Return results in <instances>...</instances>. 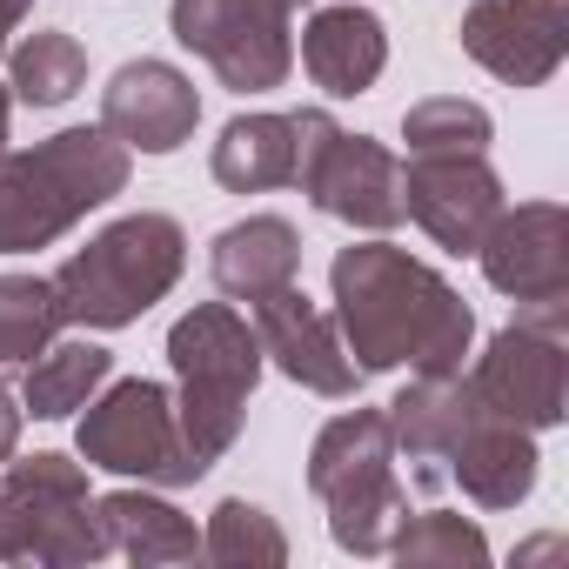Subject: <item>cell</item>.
<instances>
[{
	"instance_id": "obj_12",
	"label": "cell",
	"mask_w": 569,
	"mask_h": 569,
	"mask_svg": "<svg viewBox=\"0 0 569 569\" xmlns=\"http://www.w3.org/2000/svg\"><path fill=\"white\" fill-rule=\"evenodd\" d=\"M502 208L509 201L489 154H409L402 168V214L449 254H476Z\"/></svg>"
},
{
	"instance_id": "obj_28",
	"label": "cell",
	"mask_w": 569,
	"mask_h": 569,
	"mask_svg": "<svg viewBox=\"0 0 569 569\" xmlns=\"http://www.w3.org/2000/svg\"><path fill=\"white\" fill-rule=\"evenodd\" d=\"M21 422H28V409L8 396V382H0V462H8V456L21 449Z\"/></svg>"
},
{
	"instance_id": "obj_11",
	"label": "cell",
	"mask_w": 569,
	"mask_h": 569,
	"mask_svg": "<svg viewBox=\"0 0 569 569\" xmlns=\"http://www.w3.org/2000/svg\"><path fill=\"white\" fill-rule=\"evenodd\" d=\"M482 274L516 309H569V208L522 201L502 208L482 234Z\"/></svg>"
},
{
	"instance_id": "obj_30",
	"label": "cell",
	"mask_w": 569,
	"mask_h": 569,
	"mask_svg": "<svg viewBox=\"0 0 569 569\" xmlns=\"http://www.w3.org/2000/svg\"><path fill=\"white\" fill-rule=\"evenodd\" d=\"M8 121H14V94L0 88V154H8Z\"/></svg>"
},
{
	"instance_id": "obj_29",
	"label": "cell",
	"mask_w": 569,
	"mask_h": 569,
	"mask_svg": "<svg viewBox=\"0 0 569 569\" xmlns=\"http://www.w3.org/2000/svg\"><path fill=\"white\" fill-rule=\"evenodd\" d=\"M34 14V0H0V54H8V34Z\"/></svg>"
},
{
	"instance_id": "obj_18",
	"label": "cell",
	"mask_w": 569,
	"mask_h": 569,
	"mask_svg": "<svg viewBox=\"0 0 569 569\" xmlns=\"http://www.w3.org/2000/svg\"><path fill=\"white\" fill-rule=\"evenodd\" d=\"M302 68L329 101H356L382 81L389 68V28L362 8V0H342V8H316L302 28Z\"/></svg>"
},
{
	"instance_id": "obj_20",
	"label": "cell",
	"mask_w": 569,
	"mask_h": 569,
	"mask_svg": "<svg viewBox=\"0 0 569 569\" xmlns=\"http://www.w3.org/2000/svg\"><path fill=\"white\" fill-rule=\"evenodd\" d=\"M94 509H101L108 549L128 556V562H194V556H201V529H194L168 496H154L148 482H141V489L94 496Z\"/></svg>"
},
{
	"instance_id": "obj_26",
	"label": "cell",
	"mask_w": 569,
	"mask_h": 569,
	"mask_svg": "<svg viewBox=\"0 0 569 569\" xmlns=\"http://www.w3.org/2000/svg\"><path fill=\"white\" fill-rule=\"evenodd\" d=\"M201 556L208 562H289V536H281V522L261 502L228 496V502H214V516L201 529Z\"/></svg>"
},
{
	"instance_id": "obj_10",
	"label": "cell",
	"mask_w": 569,
	"mask_h": 569,
	"mask_svg": "<svg viewBox=\"0 0 569 569\" xmlns=\"http://www.w3.org/2000/svg\"><path fill=\"white\" fill-rule=\"evenodd\" d=\"M289 0H168V28L188 54L214 68L228 94H268L296 68Z\"/></svg>"
},
{
	"instance_id": "obj_13",
	"label": "cell",
	"mask_w": 569,
	"mask_h": 569,
	"mask_svg": "<svg viewBox=\"0 0 569 569\" xmlns=\"http://www.w3.org/2000/svg\"><path fill=\"white\" fill-rule=\"evenodd\" d=\"M248 309H254L248 329L261 342V362H274L296 389L329 396V402H349L362 389V369L349 362L336 316L322 302H309L296 281H289V289H274V296H261V302H248Z\"/></svg>"
},
{
	"instance_id": "obj_9",
	"label": "cell",
	"mask_w": 569,
	"mask_h": 569,
	"mask_svg": "<svg viewBox=\"0 0 569 569\" xmlns=\"http://www.w3.org/2000/svg\"><path fill=\"white\" fill-rule=\"evenodd\" d=\"M569 309H516L509 329L489 336V349L469 369V389L489 416L522 422L529 436L556 429L569 416Z\"/></svg>"
},
{
	"instance_id": "obj_8",
	"label": "cell",
	"mask_w": 569,
	"mask_h": 569,
	"mask_svg": "<svg viewBox=\"0 0 569 569\" xmlns=\"http://www.w3.org/2000/svg\"><path fill=\"white\" fill-rule=\"evenodd\" d=\"M74 449L88 469L128 476V482H154V489L201 482V469L188 462L181 422H174V396H168V382H148V376H128V382L108 376L94 389V402L81 409Z\"/></svg>"
},
{
	"instance_id": "obj_3",
	"label": "cell",
	"mask_w": 569,
	"mask_h": 569,
	"mask_svg": "<svg viewBox=\"0 0 569 569\" xmlns=\"http://www.w3.org/2000/svg\"><path fill=\"white\" fill-rule=\"evenodd\" d=\"M188 268V234L174 214L141 208L108 221L88 248L54 268V296L74 329H128L141 322Z\"/></svg>"
},
{
	"instance_id": "obj_16",
	"label": "cell",
	"mask_w": 569,
	"mask_h": 569,
	"mask_svg": "<svg viewBox=\"0 0 569 569\" xmlns=\"http://www.w3.org/2000/svg\"><path fill=\"white\" fill-rule=\"evenodd\" d=\"M476 389L469 376H416L382 416H389V436H396V456H409V482L416 489H442V469H449V449L462 442L469 416H476Z\"/></svg>"
},
{
	"instance_id": "obj_5",
	"label": "cell",
	"mask_w": 569,
	"mask_h": 569,
	"mask_svg": "<svg viewBox=\"0 0 569 569\" xmlns=\"http://www.w3.org/2000/svg\"><path fill=\"white\" fill-rule=\"evenodd\" d=\"M309 489L329 509V536L349 556H389L409 522V489L396 476V436L382 409H342L309 449Z\"/></svg>"
},
{
	"instance_id": "obj_21",
	"label": "cell",
	"mask_w": 569,
	"mask_h": 569,
	"mask_svg": "<svg viewBox=\"0 0 569 569\" xmlns=\"http://www.w3.org/2000/svg\"><path fill=\"white\" fill-rule=\"evenodd\" d=\"M214 181L228 194H268L296 188V121L289 114H234L208 154Z\"/></svg>"
},
{
	"instance_id": "obj_17",
	"label": "cell",
	"mask_w": 569,
	"mask_h": 569,
	"mask_svg": "<svg viewBox=\"0 0 569 569\" xmlns=\"http://www.w3.org/2000/svg\"><path fill=\"white\" fill-rule=\"evenodd\" d=\"M536 462H542V456H536V436H529L522 422L476 409L469 429H462V442L449 449L442 482H456L476 509H516V502H529V489H536Z\"/></svg>"
},
{
	"instance_id": "obj_7",
	"label": "cell",
	"mask_w": 569,
	"mask_h": 569,
	"mask_svg": "<svg viewBox=\"0 0 569 569\" xmlns=\"http://www.w3.org/2000/svg\"><path fill=\"white\" fill-rule=\"evenodd\" d=\"M296 121V188L342 228L362 234H389L402 221V161L369 141L349 134L329 108H302Z\"/></svg>"
},
{
	"instance_id": "obj_31",
	"label": "cell",
	"mask_w": 569,
	"mask_h": 569,
	"mask_svg": "<svg viewBox=\"0 0 569 569\" xmlns=\"http://www.w3.org/2000/svg\"><path fill=\"white\" fill-rule=\"evenodd\" d=\"M289 8H309V0H289Z\"/></svg>"
},
{
	"instance_id": "obj_25",
	"label": "cell",
	"mask_w": 569,
	"mask_h": 569,
	"mask_svg": "<svg viewBox=\"0 0 569 569\" xmlns=\"http://www.w3.org/2000/svg\"><path fill=\"white\" fill-rule=\"evenodd\" d=\"M489 108L482 101H462V94H429L402 114V141L409 154H489Z\"/></svg>"
},
{
	"instance_id": "obj_22",
	"label": "cell",
	"mask_w": 569,
	"mask_h": 569,
	"mask_svg": "<svg viewBox=\"0 0 569 569\" xmlns=\"http://www.w3.org/2000/svg\"><path fill=\"white\" fill-rule=\"evenodd\" d=\"M114 376V356L101 342H48L28 369H21V409L34 422H68L74 409L94 402V389Z\"/></svg>"
},
{
	"instance_id": "obj_19",
	"label": "cell",
	"mask_w": 569,
	"mask_h": 569,
	"mask_svg": "<svg viewBox=\"0 0 569 569\" xmlns=\"http://www.w3.org/2000/svg\"><path fill=\"white\" fill-rule=\"evenodd\" d=\"M208 274L228 302H261L274 289H289L302 274V234L296 221L281 214H248V221H228L214 241H208Z\"/></svg>"
},
{
	"instance_id": "obj_14",
	"label": "cell",
	"mask_w": 569,
	"mask_h": 569,
	"mask_svg": "<svg viewBox=\"0 0 569 569\" xmlns=\"http://www.w3.org/2000/svg\"><path fill=\"white\" fill-rule=\"evenodd\" d=\"M456 34H462V54L509 88H542L569 54L562 0H476Z\"/></svg>"
},
{
	"instance_id": "obj_1",
	"label": "cell",
	"mask_w": 569,
	"mask_h": 569,
	"mask_svg": "<svg viewBox=\"0 0 569 569\" xmlns=\"http://www.w3.org/2000/svg\"><path fill=\"white\" fill-rule=\"evenodd\" d=\"M342 349L362 376H456L476 342V316L449 281L396 241H349L329 261Z\"/></svg>"
},
{
	"instance_id": "obj_27",
	"label": "cell",
	"mask_w": 569,
	"mask_h": 569,
	"mask_svg": "<svg viewBox=\"0 0 569 569\" xmlns=\"http://www.w3.org/2000/svg\"><path fill=\"white\" fill-rule=\"evenodd\" d=\"M389 556H402L416 569H429V562H489V536L469 516H456V509H422V516L402 522Z\"/></svg>"
},
{
	"instance_id": "obj_15",
	"label": "cell",
	"mask_w": 569,
	"mask_h": 569,
	"mask_svg": "<svg viewBox=\"0 0 569 569\" xmlns=\"http://www.w3.org/2000/svg\"><path fill=\"white\" fill-rule=\"evenodd\" d=\"M201 121V94L181 68L168 61H128L108 74L101 88V128L128 148V154H174Z\"/></svg>"
},
{
	"instance_id": "obj_23",
	"label": "cell",
	"mask_w": 569,
	"mask_h": 569,
	"mask_svg": "<svg viewBox=\"0 0 569 569\" xmlns=\"http://www.w3.org/2000/svg\"><path fill=\"white\" fill-rule=\"evenodd\" d=\"M68 329L54 274H0V382L21 376Z\"/></svg>"
},
{
	"instance_id": "obj_4",
	"label": "cell",
	"mask_w": 569,
	"mask_h": 569,
	"mask_svg": "<svg viewBox=\"0 0 569 569\" xmlns=\"http://www.w3.org/2000/svg\"><path fill=\"white\" fill-rule=\"evenodd\" d=\"M168 362H174V422L188 462L208 476L241 436L248 396L261 382V342L228 302H194L168 329Z\"/></svg>"
},
{
	"instance_id": "obj_24",
	"label": "cell",
	"mask_w": 569,
	"mask_h": 569,
	"mask_svg": "<svg viewBox=\"0 0 569 569\" xmlns=\"http://www.w3.org/2000/svg\"><path fill=\"white\" fill-rule=\"evenodd\" d=\"M81 81H88V48L61 28H41L8 54V94L21 108H61L81 94Z\"/></svg>"
},
{
	"instance_id": "obj_2",
	"label": "cell",
	"mask_w": 569,
	"mask_h": 569,
	"mask_svg": "<svg viewBox=\"0 0 569 569\" xmlns=\"http://www.w3.org/2000/svg\"><path fill=\"white\" fill-rule=\"evenodd\" d=\"M128 188V148L108 128H61L0 154V254H34Z\"/></svg>"
},
{
	"instance_id": "obj_6",
	"label": "cell",
	"mask_w": 569,
	"mask_h": 569,
	"mask_svg": "<svg viewBox=\"0 0 569 569\" xmlns=\"http://www.w3.org/2000/svg\"><path fill=\"white\" fill-rule=\"evenodd\" d=\"M108 529L88 489V462L34 449L0 462V562H101Z\"/></svg>"
}]
</instances>
